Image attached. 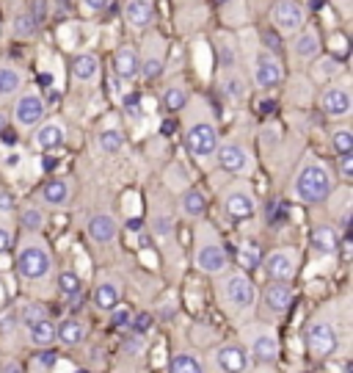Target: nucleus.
I'll return each mask as SVG.
<instances>
[{
    "mask_svg": "<svg viewBox=\"0 0 353 373\" xmlns=\"http://www.w3.org/2000/svg\"><path fill=\"white\" fill-rule=\"evenodd\" d=\"M113 72H116L119 81H127V83H132L135 78H141V55H138L135 47L125 45L116 50V55H113Z\"/></svg>",
    "mask_w": 353,
    "mask_h": 373,
    "instance_id": "obj_13",
    "label": "nucleus"
},
{
    "mask_svg": "<svg viewBox=\"0 0 353 373\" xmlns=\"http://www.w3.org/2000/svg\"><path fill=\"white\" fill-rule=\"evenodd\" d=\"M44 116V100L36 92H25L14 105V122L20 128H34Z\"/></svg>",
    "mask_w": 353,
    "mask_h": 373,
    "instance_id": "obj_9",
    "label": "nucleus"
},
{
    "mask_svg": "<svg viewBox=\"0 0 353 373\" xmlns=\"http://www.w3.org/2000/svg\"><path fill=\"white\" fill-rule=\"evenodd\" d=\"M226 266H229V257L219 243H205L196 249V269H202L205 274H221Z\"/></svg>",
    "mask_w": 353,
    "mask_h": 373,
    "instance_id": "obj_14",
    "label": "nucleus"
},
{
    "mask_svg": "<svg viewBox=\"0 0 353 373\" xmlns=\"http://www.w3.org/2000/svg\"><path fill=\"white\" fill-rule=\"evenodd\" d=\"M169 373H205V371H202V365H199L196 357H191V354H176L174 360H172V365H169Z\"/></svg>",
    "mask_w": 353,
    "mask_h": 373,
    "instance_id": "obj_33",
    "label": "nucleus"
},
{
    "mask_svg": "<svg viewBox=\"0 0 353 373\" xmlns=\"http://www.w3.org/2000/svg\"><path fill=\"white\" fill-rule=\"evenodd\" d=\"M340 240L342 238H340V233L334 227H317L312 233V249L320 252V255H334L340 249Z\"/></svg>",
    "mask_w": 353,
    "mask_h": 373,
    "instance_id": "obj_23",
    "label": "nucleus"
},
{
    "mask_svg": "<svg viewBox=\"0 0 353 373\" xmlns=\"http://www.w3.org/2000/svg\"><path fill=\"white\" fill-rule=\"evenodd\" d=\"M34 31H36L34 14H20V17L14 20V34H17V36H31Z\"/></svg>",
    "mask_w": 353,
    "mask_h": 373,
    "instance_id": "obj_39",
    "label": "nucleus"
},
{
    "mask_svg": "<svg viewBox=\"0 0 353 373\" xmlns=\"http://www.w3.org/2000/svg\"><path fill=\"white\" fill-rule=\"evenodd\" d=\"M39 362H44V365H53V362H55V354H53V351H44V354H39Z\"/></svg>",
    "mask_w": 353,
    "mask_h": 373,
    "instance_id": "obj_52",
    "label": "nucleus"
},
{
    "mask_svg": "<svg viewBox=\"0 0 353 373\" xmlns=\"http://www.w3.org/2000/svg\"><path fill=\"white\" fill-rule=\"evenodd\" d=\"M263 45H265V50H268L270 55H279V53H282V42H279V36H276L273 31H265V34H263Z\"/></svg>",
    "mask_w": 353,
    "mask_h": 373,
    "instance_id": "obj_44",
    "label": "nucleus"
},
{
    "mask_svg": "<svg viewBox=\"0 0 353 373\" xmlns=\"http://www.w3.org/2000/svg\"><path fill=\"white\" fill-rule=\"evenodd\" d=\"M340 72H342L340 58H320V61L314 64V75H317L320 81H328V78H334V75H340Z\"/></svg>",
    "mask_w": 353,
    "mask_h": 373,
    "instance_id": "obj_35",
    "label": "nucleus"
},
{
    "mask_svg": "<svg viewBox=\"0 0 353 373\" xmlns=\"http://www.w3.org/2000/svg\"><path fill=\"white\" fill-rule=\"evenodd\" d=\"M331 147H334V152H337V155L353 152V133L348 130V128L334 130V136H331Z\"/></svg>",
    "mask_w": 353,
    "mask_h": 373,
    "instance_id": "obj_36",
    "label": "nucleus"
},
{
    "mask_svg": "<svg viewBox=\"0 0 353 373\" xmlns=\"http://www.w3.org/2000/svg\"><path fill=\"white\" fill-rule=\"evenodd\" d=\"M111 313H113V324H116V327H122V324H127V321H130V313H127V310H119V307H113Z\"/></svg>",
    "mask_w": 353,
    "mask_h": 373,
    "instance_id": "obj_49",
    "label": "nucleus"
},
{
    "mask_svg": "<svg viewBox=\"0 0 353 373\" xmlns=\"http://www.w3.org/2000/svg\"><path fill=\"white\" fill-rule=\"evenodd\" d=\"M116 219L113 216H108V213H99V216H94L91 222H88V235L97 240V243H111L113 238H116Z\"/></svg>",
    "mask_w": 353,
    "mask_h": 373,
    "instance_id": "obj_21",
    "label": "nucleus"
},
{
    "mask_svg": "<svg viewBox=\"0 0 353 373\" xmlns=\"http://www.w3.org/2000/svg\"><path fill=\"white\" fill-rule=\"evenodd\" d=\"M293 194H296L301 202H307V205H320V202H326L328 194H331V175H328V169H326L323 163H317V161L304 163V166L298 169V175H296Z\"/></svg>",
    "mask_w": 353,
    "mask_h": 373,
    "instance_id": "obj_1",
    "label": "nucleus"
},
{
    "mask_svg": "<svg viewBox=\"0 0 353 373\" xmlns=\"http://www.w3.org/2000/svg\"><path fill=\"white\" fill-rule=\"evenodd\" d=\"M223 299H226V304L232 307V310H249L251 304H254V299H257V293H254V285L249 277H243V274H232L226 285H223Z\"/></svg>",
    "mask_w": 353,
    "mask_h": 373,
    "instance_id": "obj_6",
    "label": "nucleus"
},
{
    "mask_svg": "<svg viewBox=\"0 0 353 373\" xmlns=\"http://www.w3.org/2000/svg\"><path fill=\"white\" fill-rule=\"evenodd\" d=\"M307 346L314 357H331L337 351V332L331 324L317 321L307 329Z\"/></svg>",
    "mask_w": 353,
    "mask_h": 373,
    "instance_id": "obj_7",
    "label": "nucleus"
},
{
    "mask_svg": "<svg viewBox=\"0 0 353 373\" xmlns=\"http://www.w3.org/2000/svg\"><path fill=\"white\" fill-rule=\"evenodd\" d=\"M223 210L229 213V219L235 222H243V219H251L254 210H257V202H254V194L249 188H232L226 196H223Z\"/></svg>",
    "mask_w": 353,
    "mask_h": 373,
    "instance_id": "obj_10",
    "label": "nucleus"
},
{
    "mask_svg": "<svg viewBox=\"0 0 353 373\" xmlns=\"http://www.w3.org/2000/svg\"><path fill=\"white\" fill-rule=\"evenodd\" d=\"M216 360L223 373H243L249 368V351L240 346H223Z\"/></svg>",
    "mask_w": 353,
    "mask_h": 373,
    "instance_id": "obj_17",
    "label": "nucleus"
},
{
    "mask_svg": "<svg viewBox=\"0 0 353 373\" xmlns=\"http://www.w3.org/2000/svg\"><path fill=\"white\" fill-rule=\"evenodd\" d=\"M182 210H185L188 216L199 219V216L207 210V199H205V194H202L199 188H191V191H185V194H182Z\"/></svg>",
    "mask_w": 353,
    "mask_h": 373,
    "instance_id": "obj_28",
    "label": "nucleus"
},
{
    "mask_svg": "<svg viewBox=\"0 0 353 373\" xmlns=\"http://www.w3.org/2000/svg\"><path fill=\"white\" fill-rule=\"evenodd\" d=\"M270 20L282 34H298L307 22V11L296 0H279L270 11Z\"/></svg>",
    "mask_w": 353,
    "mask_h": 373,
    "instance_id": "obj_4",
    "label": "nucleus"
},
{
    "mask_svg": "<svg viewBox=\"0 0 353 373\" xmlns=\"http://www.w3.org/2000/svg\"><path fill=\"white\" fill-rule=\"evenodd\" d=\"M14 210V196L8 191H0V213H8Z\"/></svg>",
    "mask_w": 353,
    "mask_h": 373,
    "instance_id": "obj_48",
    "label": "nucleus"
},
{
    "mask_svg": "<svg viewBox=\"0 0 353 373\" xmlns=\"http://www.w3.org/2000/svg\"><path fill=\"white\" fill-rule=\"evenodd\" d=\"M146 327H149V316H138V318H135V324H132V329H135L138 334H144Z\"/></svg>",
    "mask_w": 353,
    "mask_h": 373,
    "instance_id": "obj_51",
    "label": "nucleus"
},
{
    "mask_svg": "<svg viewBox=\"0 0 353 373\" xmlns=\"http://www.w3.org/2000/svg\"><path fill=\"white\" fill-rule=\"evenodd\" d=\"M3 373H22V371H20L17 362H6V365H3Z\"/></svg>",
    "mask_w": 353,
    "mask_h": 373,
    "instance_id": "obj_53",
    "label": "nucleus"
},
{
    "mask_svg": "<svg viewBox=\"0 0 353 373\" xmlns=\"http://www.w3.org/2000/svg\"><path fill=\"white\" fill-rule=\"evenodd\" d=\"M221 64L229 69V67H235V53H232V47L226 39H221Z\"/></svg>",
    "mask_w": 353,
    "mask_h": 373,
    "instance_id": "obj_46",
    "label": "nucleus"
},
{
    "mask_svg": "<svg viewBox=\"0 0 353 373\" xmlns=\"http://www.w3.org/2000/svg\"><path fill=\"white\" fill-rule=\"evenodd\" d=\"M251 75H254V83H257L260 89H276V86H282V78H284L279 58L270 55V53H260V55H257L254 72H251Z\"/></svg>",
    "mask_w": 353,
    "mask_h": 373,
    "instance_id": "obj_8",
    "label": "nucleus"
},
{
    "mask_svg": "<svg viewBox=\"0 0 353 373\" xmlns=\"http://www.w3.org/2000/svg\"><path fill=\"white\" fill-rule=\"evenodd\" d=\"M22 227L25 230H31V233H39L44 227V216H42V210H36V208H28V210H22Z\"/></svg>",
    "mask_w": 353,
    "mask_h": 373,
    "instance_id": "obj_38",
    "label": "nucleus"
},
{
    "mask_svg": "<svg viewBox=\"0 0 353 373\" xmlns=\"http://www.w3.org/2000/svg\"><path fill=\"white\" fill-rule=\"evenodd\" d=\"M251 351H254V357H257L260 362H276V357H279V343H276V337H273L270 332H265V334H260V337L254 340Z\"/></svg>",
    "mask_w": 353,
    "mask_h": 373,
    "instance_id": "obj_26",
    "label": "nucleus"
},
{
    "mask_svg": "<svg viewBox=\"0 0 353 373\" xmlns=\"http://www.w3.org/2000/svg\"><path fill=\"white\" fill-rule=\"evenodd\" d=\"M42 318H47V316H44V307H39V304L25 307V313H22V324H25V327H31V324H36V321H42Z\"/></svg>",
    "mask_w": 353,
    "mask_h": 373,
    "instance_id": "obj_42",
    "label": "nucleus"
},
{
    "mask_svg": "<svg viewBox=\"0 0 353 373\" xmlns=\"http://www.w3.org/2000/svg\"><path fill=\"white\" fill-rule=\"evenodd\" d=\"M81 3H83V8H86L88 14H97V11H105L111 0H81Z\"/></svg>",
    "mask_w": 353,
    "mask_h": 373,
    "instance_id": "obj_47",
    "label": "nucleus"
},
{
    "mask_svg": "<svg viewBox=\"0 0 353 373\" xmlns=\"http://www.w3.org/2000/svg\"><path fill=\"white\" fill-rule=\"evenodd\" d=\"M216 158H219V166L229 175H240L249 169V152L243 144H235V141H226L216 149Z\"/></svg>",
    "mask_w": 353,
    "mask_h": 373,
    "instance_id": "obj_12",
    "label": "nucleus"
},
{
    "mask_svg": "<svg viewBox=\"0 0 353 373\" xmlns=\"http://www.w3.org/2000/svg\"><path fill=\"white\" fill-rule=\"evenodd\" d=\"M152 17H155L152 0H127V6H125V22L130 28H138V31L146 28L152 22Z\"/></svg>",
    "mask_w": 353,
    "mask_h": 373,
    "instance_id": "obj_18",
    "label": "nucleus"
},
{
    "mask_svg": "<svg viewBox=\"0 0 353 373\" xmlns=\"http://www.w3.org/2000/svg\"><path fill=\"white\" fill-rule=\"evenodd\" d=\"M8 249H11V233L6 227H0V255L8 252Z\"/></svg>",
    "mask_w": 353,
    "mask_h": 373,
    "instance_id": "obj_50",
    "label": "nucleus"
},
{
    "mask_svg": "<svg viewBox=\"0 0 353 373\" xmlns=\"http://www.w3.org/2000/svg\"><path fill=\"white\" fill-rule=\"evenodd\" d=\"M83 337H86V327L75 318H67L55 327V340H61L64 346H78Z\"/></svg>",
    "mask_w": 353,
    "mask_h": 373,
    "instance_id": "obj_25",
    "label": "nucleus"
},
{
    "mask_svg": "<svg viewBox=\"0 0 353 373\" xmlns=\"http://www.w3.org/2000/svg\"><path fill=\"white\" fill-rule=\"evenodd\" d=\"M75 373H88V371H75Z\"/></svg>",
    "mask_w": 353,
    "mask_h": 373,
    "instance_id": "obj_57",
    "label": "nucleus"
},
{
    "mask_svg": "<svg viewBox=\"0 0 353 373\" xmlns=\"http://www.w3.org/2000/svg\"><path fill=\"white\" fill-rule=\"evenodd\" d=\"M337 169H340V177L348 183L353 180V152H345V155H340V161H337Z\"/></svg>",
    "mask_w": 353,
    "mask_h": 373,
    "instance_id": "obj_41",
    "label": "nucleus"
},
{
    "mask_svg": "<svg viewBox=\"0 0 353 373\" xmlns=\"http://www.w3.org/2000/svg\"><path fill=\"white\" fill-rule=\"evenodd\" d=\"M119 299H122V290H119V285L113 280H105L99 287H97V293H94V301H97V307L99 310H113V307H119Z\"/></svg>",
    "mask_w": 353,
    "mask_h": 373,
    "instance_id": "obj_24",
    "label": "nucleus"
},
{
    "mask_svg": "<svg viewBox=\"0 0 353 373\" xmlns=\"http://www.w3.org/2000/svg\"><path fill=\"white\" fill-rule=\"evenodd\" d=\"M20 86H22V75L14 67H0V97L17 94Z\"/></svg>",
    "mask_w": 353,
    "mask_h": 373,
    "instance_id": "obj_30",
    "label": "nucleus"
},
{
    "mask_svg": "<svg viewBox=\"0 0 353 373\" xmlns=\"http://www.w3.org/2000/svg\"><path fill=\"white\" fill-rule=\"evenodd\" d=\"M127 230H141V222H138V219H130V222H127Z\"/></svg>",
    "mask_w": 353,
    "mask_h": 373,
    "instance_id": "obj_54",
    "label": "nucleus"
},
{
    "mask_svg": "<svg viewBox=\"0 0 353 373\" xmlns=\"http://www.w3.org/2000/svg\"><path fill=\"white\" fill-rule=\"evenodd\" d=\"M42 199L44 205H50V208H64L67 202H69V183L67 180H47L42 186Z\"/></svg>",
    "mask_w": 353,
    "mask_h": 373,
    "instance_id": "obj_22",
    "label": "nucleus"
},
{
    "mask_svg": "<svg viewBox=\"0 0 353 373\" xmlns=\"http://www.w3.org/2000/svg\"><path fill=\"white\" fill-rule=\"evenodd\" d=\"M296 269H298V255L293 249H276L265 257L263 263L265 277H270L273 282H290Z\"/></svg>",
    "mask_w": 353,
    "mask_h": 373,
    "instance_id": "obj_5",
    "label": "nucleus"
},
{
    "mask_svg": "<svg viewBox=\"0 0 353 373\" xmlns=\"http://www.w3.org/2000/svg\"><path fill=\"white\" fill-rule=\"evenodd\" d=\"M265 304H268L270 313H276V316L287 313L290 304H293V287H290L287 282H273V285H268V290H265Z\"/></svg>",
    "mask_w": 353,
    "mask_h": 373,
    "instance_id": "obj_16",
    "label": "nucleus"
},
{
    "mask_svg": "<svg viewBox=\"0 0 353 373\" xmlns=\"http://www.w3.org/2000/svg\"><path fill=\"white\" fill-rule=\"evenodd\" d=\"M320 108H323V114L331 116V119L348 116L353 108L351 92H348L345 86H328L326 92L320 94Z\"/></svg>",
    "mask_w": 353,
    "mask_h": 373,
    "instance_id": "obj_11",
    "label": "nucleus"
},
{
    "mask_svg": "<svg viewBox=\"0 0 353 373\" xmlns=\"http://www.w3.org/2000/svg\"><path fill=\"white\" fill-rule=\"evenodd\" d=\"M223 92L229 94L232 100H243V97H246V89H243V81H240L237 75H229V78L223 81Z\"/></svg>",
    "mask_w": 353,
    "mask_h": 373,
    "instance_id": "obj_40",
    "label": "nucleus"
},
{
    "mask_svg": "<svg viewBox=\"0 0 353 373\" xmlns=\"http://www.w3.org/2000/svg\"><path fill=\"white\" fill-rule=\"evenodd\" d=\"M237 260H240V266L243 269H257L260 263H263V255H260V246H254V243H243L240 246V252H237Z\"/></svg>",
    "mask_w": 353,
    "mask_h": 373,
    "instance_id": "obj_34",
    "label": "nucleus"
},
{
    "mask_svg": "<svg viewBox=\"0 0 353 373\" xmlns=\"http://www.w3.org/2000/svg\"><path fill=\"white\" fill-rule=\"evenodd\" d=\"M185 102H188V92H185L182 86H169L166 94H163V105H166V111H169V114L182 111V108H185Z\"/></svg>",
    "mask_w": 353,
    "mask_h": 373,
    "instance_id": "obj_32",
    "label": "nucleus"
},
{
    "mask_svg": "<svg viewBox=\"0 0 353 373\" xmlns=\"http://www.w3.org/2000/svg\"><path fill=\"white\" fill-rule=\"evenodd\" d=\"M28 337H31V343L36 346V348H47L53 340H55V327L42 318V321H36V324H31L28 327Z\"/></svg>",
    "mask_w": 353,
    "mask_h": 373,
    "instance_id": "obj_27",
    "label": "nucleus"
},
{
    "mask_svg": "<svg viewBox=\"0 0 353 373\" xmlns=\"http://www.w3.org/2000/svg\"><path fill=\"white\" fill-rule=\"evenodd\" d=\"M163 72V53H149L146 58H141V78L144 81H155Z\"/></svg>",
    "mask_w": 353,
    "mask_h": 373,
    "instance_id": "obj_31",
    "label": "nucleus"
},
{
    "mask_svg": "<svg viewBox=\"0 0 353 373\" xmlns=\"http://www.w3.org/2000/svg\"><path fill=\"white\" fill-rule=\"evenodd\" d=\"M185 147H188V152L193 158L207 161L219 149V133H216V128L210 122H193L188 128V133H185Z\"/></svg>",
    "mask_w": 353,
    "mask_h": 373,
    "instance_id": "obj_2",
    "label": "nucleus"
},
{
    "mask_svg": "<svg viewBox=\"0 0 353 373\" xmlns=\"http://www.w3.org/2000/svg\"><path fill=\"white\" fill-rule=\"evenodd\" d=\"M125 114L132 116V119L141 116V97H138V94H127V97H125Z\"/></svg>",
    "mask_w": 353,
    "mask_h": 373,
    "instance_id": "obj_43",
    "label": "nucleus"
},
{
    "mask_svg": "<svg viewBox=\"0 0 353 373\" xmlns=\"http://www.w3.org/2000/svg\"><path fill=\"white\" fill-rule=\"evenodd\" d=\"M72 75H75V81H81V83L97 81V75H99V58H97L94 53H81V55H75V61H72Z\"/></svg>",
    "mask_w": 353,
    "mask_h": 373,
    "instance_id": "obj_19",
    "label": "nucleus"
},
{
    "mask_svg": "<svg viewBox=\"0 0 353 373\" xmlns=\"http://www.w3.org/2000/svg\"><path fill=\"white\" fill-rule=\"evenodd\" d=\"M320 36H317V31L314 28H304V31H298V36L293 39V55L296 58H301V61H314L317 55H320Z\"/></svg>",
    "mask_w": 353,
    "mask_h": 373,
    "instance_id": "obj_15",
    "label": "nucleus"
},
{
    "mask_svg": "<svg viewBox=\"0 0 353 373\" xmlns=\"http://www.w3.org/2000/svg\"><path fill=\"white\" fill-rule=\"evenodd\" d=\"M64 139H67V133H64L61 122H44V125H39V130L34 136L39 149H58L64 144Z\"/></svg>",
    "mask_w": 353,
    "mask_h": 373,
    "instance_id": "obj_20",
    "label": "nucleus"
},
{
    "mask_svg": "<svg viewBox=\"0 0 353 373\" xmlns=\"http://www.w3.org/2000/svg\"><path fill=\"white\" fill-rule=\"evenodd\" d=\"M127 348H132V354H135V348H141V340H130Z\"/></svg>",
    "mask_w": 353,
    "mask_h": 373,
    "instance_id": "obj_55",
    "label": "nucleus"
},
{
    "mask_svg": "<svg viewBox=\"0 0 353 373\" xmlns=\"http://www.w3.org/2000/svg\"><path fill=\"white\" fill-rule=\"evenodd\" d=\"M3 130H6V114L0 111V133H3Z\"/></svg>",
    "mask_w": 353,
    "mask_h": 373,
    "instance_id": "obj_56",
    "label": "nucleus"
},
{
    "mask_svg": "<svg viewBox=\"0 0 353 373\" xmlns=\"http://www.w3.org/2000/svg\"><path fill=\"white\" fill-rule=\"evenodd\" d=\"M58 287H61V293H64L67 299H75V296L81 293V277H78L75 271H64L61 280H58Z\"/></svg>",
    "mask_w": 353,
    "mask_h": 373,
    "instance_id": "obj_37",
    "label": "nucleus"
},
{
    "mask_svg": "<svg viewBox=\"0 0 353 373\" xmlns=\"http://www.w3.org/2000/svg\"><path fill=\"white\" fill-rule=\"evenodd\" d=\"M50 269H53V260H50L47 249H42V246H25L20 252V257H17V271H20L22 280H44L50 274Z\"/></svg>",
    "mask_w": 353,
    "mask_h": 373,
    "instance_id": "obj_3",
    "label": "nucleus"
},
{
    "mask_svg": "<svg viewBox=\"0 0 353 373\" xmlns=\"http://www.w3.org/2000/svg\"><path fill=\"white\" fill-rule=\"evenodd\" d=\"M97 144H99L102 152L116 155V152H122V147H125V133H122L119 128H108V130H102V133L97 136Z\"/></svg>",
    "mask_w": 353,
    "mask_h": 373,
    "instance_id": "obj_29",
    "label": "nucleus"
},
{
    "mask_svg": "<svg viewBox=\"0 0 353 373\" xmlns=\"http://www.w3.org/2000/svg\"><path fill=\"white\" fill-rule=\"evenodd\" d=\"M172 230H174L172 216H158V219H155V233L158 235H172Z\"/></svg>",
    "mask_w": 353,
    "mask_h": 373,
    "instance_id": "obj_45",
    "label": "nucleus"
}]
</instances>
